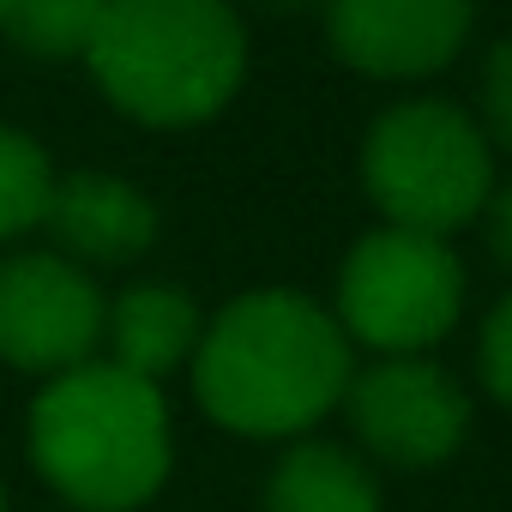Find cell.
I'll use <instances>...</instances> for the list:
<instances>
[{
    "mask_svg": "<svg viewBox=\"0 0 512 512\" xmlns=\"http://www.w3.org/2000/svg\"><path fill=\"white\" fill-rule=\"evenodd\" d=\"M31 458L85 512H133L169 476V404L157 380L115 362L55 374L31 410Z\"/></svg>",
    "mask_w": 512,
    "mask_h": 512,
    "instance_id": "7a4b0ae2",
    "label": "cell"
},
{
    "mask_svg": "<svg viewBox=\"0 0 512 512\" xmlns=\"http://www.w3.org/2000/svg\"><path fill=\"white\" fill-rule=\"evenodd\" d=\"M103 296L61 253L0 260V362L25 374H67L103 344Z\"/></svg>",
    "mask_w": 512,
    "mask_h": 512,
    "instance_id": "52a82bcc",
    "label": "cell"
},
{
    "mask_svg": "<svg viewBox=\"0 0 512 512\" xmlns=\"http://www.w3.org/2000/svg\"><path fill=\"white\" fill-rule=\"evenodd\" d=\"M0 512H7V500H0Z\"/></svg>",
    "mask_w": 512,
    "mask_h": 512,
    "instance_id": "d6986e66",
    "label": "cell"
},
{
    "mask_svg": "<svg viewBox=\"0 0 512 512\" xmlns=\"http://www.w3.org/2000/svg\"><path fill=\"white\" fill-rule=\"evenodd\" d=\"M344 410L356 440L392 470H440L470 434V392L422 356H380L350 374Z\"/></svg>",
    "mask_w": 512,
    "mask_h": 512,
    "instance_id": "8992f818",
    "label": "cell"
},
{
    "mask_svg": "<svg viewBox=\"0 0 512 512\" xmlns=\"http://www.w3.org/2000/svg\"><path fill=\"white\" fill-rule=\"evenodd\" d=\"M43 229L61 241V260L73 266H127L157 241V205L121 175L79 169L55 175Z\"/></svg>",
    "mask_w": 512,
    "mask_h": 512,
    "instance_id": "9c48e42d",
    "label": "cell"
},
{
    "mask_svg": "<svg viewBox=\"0 0 512 512\" xmlns=\"http://www.w3.org/2000/svg\"><path fill=\"white\" fill-rule=\"evenodd\" d=\"M482 121H488V139L512 151V31L488 49V67H482Z\"/></svg>",
    "mask_w": 512,
    "mask_h": 512,
    "instance_id": "9a60e30c",
    "label": "cell"
},
{
    "mask_svg": "<svg viewBox=\"0 0 512 512\" xmlns=\"http://www.w3.org/2000/svg\"><path fill=\"white\" fill-rule=\"evenodd\" d=\"M488 241H494V253H500V266H512V181L500 187V193H488Z\"/></svg>",
    "mask_w": 512,
    "mask_h": 512,
    "instance_id": "2e32d148",
    "label": "cell"
},
{
    "mask_svg": "<svg viewBox=\"0 0 512 512\" xmlns=\"http://www.w3.org/2000/svg\"><path fill=\"white\" fill-rule=\"evenodd\" d=\"M85 61L121 115L199 127L241 91L247 31L229 0H109Z\"/></svg>",
    "mask_w": 512,
    "mask_h": 512,
    "instance_id": "3957f363",
    "label": "cell"
},
{
    "mask_svg": "<svg viewBox=\"0 0 512 512\" xmlns=\"http://www.w3.org/2000/svg\"><path fill=\"white\" fill-rule=\"evenodd\" d=\"M362 187L386 223L422 235H458L494 193L488 133L446 97H410L368 127Z\"/></svg>",
    "mask_w": 512,
    "mask_h": 512,
    "instance_id": "277c9868",
    "label": "cell"
},
{
    "mask_svg": "<svg viewBox=\"0 0 512 512\" xmlns=\"http://www.w3.org/2000/svg\"><path fill=\"white\" fill-rule=\"evenodd\" d=\"M266 512H380V488L356 452L308 440L266 476Z\"/></svg>",
    "mask_w": 512,
    "mask_h": 512,
    "instance_id": "8fae6325",
    "label": "cell"
},
{
    "mask_svg": "<svg viewBox=\"0 0 512 512\" xmlns=\"http://www.w3.org/2000/svg\"><path fill=\"white\" fill-rule=\"evenodd\" d=\"M464 314V266L446 235L380 223L350 247L338 272V326L344 338L380 356H422Z\"/></svg>",
    "mask_w": 512,
    "mask_h": 512,
    "instance_id": "5b68a950",
    "label": "cell"
},
{
    "mask_svg": "<svg viewBox=\"0 0 512 512\" xmlns=\"http://www.w3.org/2000/svg\"><path fill=\"white\" fill-rule=\"evenodd\" d=\"M476 0H326V43L368 79H428L470 43Z\"/></svg>",
    "mask_w": 512,
    "mask_h": 512,
    "instance_id": "ba28073f",
    "label": "cell"
},
{
    "mask_svg": "<svg viewBox=\"0 0 512 512\" xmlns=\"http://www.w3.org/2000/svg\"><path fill=\"white\" fill-rule=\"evenodd\" d=\"M476 368H482V386L512 410V296H506V302H494V314L482 320Z\"/></svg>",
    "mask_w": 512,
    "mask_h": 512,
    "instance_id": "5bb4252c",
    "label": "cell"
},
{
    "mask_svg": "<svg viewBox=\"0 0 512 512\" xmlns=\"http://www.w3.org/2000/svg\"><path fill=\"white\" fill-rule=\"evenodd\" d=\"M49 187H55V169H49L43 145L13 133V127H0V241L43 229Z\"/></svg>",
    "mask_w": 512,
    "mask_h": 512,
    "instance_id": "4fadbf2b",
    "label": "cell"
},
{
    "mask_svg": "<svg viewBox=\"0 0 512 512\" xmlns=\"http://www.w3.org/2000/svg\"><path fill=\"white\" fill-rule=\"evenodd\" d=\"M7 7H13V0H0V19H7Z\"/></svg>",
    "mask_w": 512,
    "mask_h": 512,
    "instance_id": "ac0fdd59",
    "label": "cell"
},
{
    "mask_svg": "<svg viewBox=\"0 0 512 512\" xmlns=\"http://www.w3.org/2000/svg\"><path fill=\"white\" fill-rule=\"evenodd\" d=\"M109 13V0H13L0 31H7L25 55H43V61H67V55H85L97 25Z\"/></svg>",
    "mask_w": 512,
    "mask_h": 512,
    "instance_id": "7c38bea8",
    "label": "cell"
},
{
    "mask_svg": "<svg viewBox=\"0 0 512 512\" xmlns=\"http://www.w3.org/2000/svg\"><path fill=\"white\" fill-rule=\"evenodd\" d=\"M199 332H205V314L193 308V296H181L169 284H133L103 308V338L115 350L109 362L139 380H157V386H163V374L193 362Z\"/></svg>",
    "mask_w": 512,
    "mask_h": 512,
    "instance_id": "30bf717a",
    "label": "cell"
},
{
    "mask_svg": "<svg viewBox=\"0 0 512 512\" xmlns=\"http://www.w3.org/2000/svg\"><path fill=\"white\" fill-rule=\"evenodd\" d=\"M253 7H272V13H290V7H314V0H253Z\"/></svg>",
    "mask_w": 512,
    "mask_h": 512,
    "instance_id": "e0dca14e",
    "label": "cell"
},
{
    "mask_svg": "<svg viewBox=\"0 0 512 512\" xmlns=\"http://www.w3.org/2000/svg\"><path fill=\"white\" fill-rule=\"evenodd\" d=\"M356 362L338 314L296 290H253L229 302L193 350V386L217 428L247 440H290L344 404Z\"/></svg>",
    "mask_w": 512,
    "mask_h": 512,
    "instance_id": "6da1fadb",
    "label": "cell"
}]
</instances>
